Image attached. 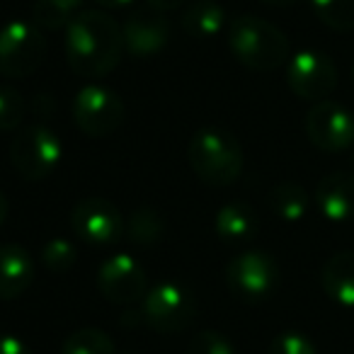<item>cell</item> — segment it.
Returning <instances> with one entry per match:
<instances>
[{"instance_id":"23","label":"cell","mask_w":354,"mask_h":354,"mask_svg":"<svg viewBox=\"0 0 354 354\" xmlns=\"http://www.w3.org/2000/svg\"><path fill=\"white\" fill-rule=\"evenodd\" d=\"M318 20L335 32L354 30V0H310Z\"/></svg>"},{"instance_id":"18","label":"cell","mask_w":354,"mask_h":354,"mask_svg":"<svg viewBox=\"0 0 354 354\" xmlns=\"http://www.w3.org/2000/svg\"><path fill=\"white\" fill-rule=\"evenodd\" d=\"M183 27L197 39H209L226 27V12L216 0H197L183 12Z\"/></svg>"},{"instance_id":"16","label":"cell","mask_w":354,"mask_h":354,"mask_svg":"<svg viewBox=\"0 0 354 354\" xmlns=\"http://www.w3.org/2000/svg\"><path fill=\"white\" fill-rule=\"evenodd\" d=\"M214 228H216V236L221 238V241L243 243L257 236V231H260V218H257L252 207H248V204H243V202H233V204H226L223 209H218Z\"/></svg>"},{"instance_id":"7","label":"cell","mask_w":354,"mask_h":354,"mask_svg":"<svg viewBox=\"0 0 354 354\" xmlns=\"http://www.w3.org/2000/svg\"><path fill=\"white\" fill-rule=\"evenodd\" d=\"M73 122L88 136L104 138L124 124V102L104 85H85L73 100Z\"/></svg>"},{"instance_id":"4","label":"cell","mask_w":354,"mask_h":354,"mask_svg":"<svg viewBox=\"0 0 354 354\" xmlns=\"http://www.w3.org/2000/svg\"><path fill=\"white\" fill-rule=\"evenodd\" d=\"M46 56V39L32 22L12 20L0 30V75L30 78Z\"/></svg>"},{"instance_id":"6","label":"cell","mask_w":354,"mask_h":354,"mask_svg":"<svg viewBox=\"0 0 354 354\" xmlns=\"http://www.w3.org/2000/svg\"><path fill=\"white\" fill-rule=\"evenodd\" d=\"M226 281L241 301L257 304L274 294L277 284H279V267L262 250L241 252L228 262Z\"/></svg>"},{"instance_id":"10","label":"cell","mask_w":354,"mask_h":354,"mask_svg":"<svg viewBox=\"0 0 354 354\" xmlns=\"http://www.w3.org/2000/svg\"><path fill=\"white\" fill-rule=\"evenodd\" d=\"M306 133L320 151H347L354 146V114L330 100L315 102L306 117Z\"/></svg>"},{"instance_id":"30","label":"cell","mask_w":354,"mask_h":354,"mask_svg":"<svg viewBox=\"0 0 354 354\" xmlns=\"http://www.w3.org/2000/svg\"><path fill=\"white\" fill-rule=\"evenodd\" d=\"M95 3H100L102 8H127L133 0H95Z\"/></svg>"},{"instance_id":"21","label":"cell","mask_w":354,"mask_h":354,"mask_svg":"<svg viewBox=\"0 0 354 354\" xmlns=\"http://www.w3.org/2000/svg\"><path fill=\"white\" fill-rule=\"evenodd\" d=\"M124 231L138 245H153L165 233V223H162L160 214L153 212L151 207H141L129 216V221L124 223Z\"/></svg>"},{"instance_id":"22","label":"cell","mask_w":354,"mask_h":354,"mask_svg":"<svg viewBox=\"0 0 354 354\" xmlns=\"http://www.w3.org/2000/svg\"><path fill=\"white\" fill-rule=\"evenodd\" d=\"M61 354H117V349L109 335L100 328H83L66 337Z\"/></svg>"},{"instance_id":"19","label":"cell","mask_w":354,"mask_h":354,"mask_svg":"<svg viewBox=\"0 0 354 354\" xmlns=\"http://www.w3.org/2000/svg\"><path fill=\"white\" fill-rule=\"evenodd\" d=\"M270 207L284 221H301L308 212V194L296 183H279L270 192Z\"/></svg>"},{"instance_id":"15","label":"cell","mask_w":354,"mask_h":354,"mask_svg":"<svg viewBox=\"0 0 354 354\" xmlns=\"http://www.w3.org/2000/svg\"><path fill=\"white\" fill-rule=\"evenodd\" d=\"M35 281V260L20 245H0V301L22 296Z\"/></svg>"},{"instance_id":"2","label":"cell","mask_w":354,"mask_h":354,"mask_svg":"<svg viewBox=\"0 0 354 354\" xmlns=\"http://www.w3.org/2000/svg\"><path fill=\"white\" fill-rule=\"evenodd\" d=\"M228 46L250 71H274L289 61V39L284 32L255 15H241L231 22Z\"/></svg>"},{"instance_id":"13","label":"cell","mask_w":354,"mask_h":354,"mask_svg":"<svg viewBox=\"0 0 354 354\" xmlns=\"http://www.w3.org/2000/svg\"><path fill=\"white\" fill-rule=\"evenodd\" d=\"M124 32V49L136 59H148L165 49L170 39V22L165 12H158L153 8H138L122 27Z\"/></svg>"},{"instance_id":"12","label":"cell","mask_w":354,"mask_h":354,"mask_svg":"<svg viewBox=\"0 0 354 354\" xmlns=\"http://www.w3.org/2000/svg\"><path fill=\"white\" fill-rule=\"evenodd\" d=\"M71 223L80 241L93 243V245H109L119 241L124 233L122 214L104 197H88L75 204Z\"/></svg>"},{"instance_id":"8","label":"cell","mask_w":354,"mask_h":354,"mask_svg":"<svg viewBox=\"0 0 354 354\" xmlns=\"http://www.w3.org/2000/svg\"><path fill=\"white\" fill-rule=\"evenodd\" d=\"M143 318L158 333H183L194 320V299L185 286L160 281L143 296Z\"/></svg>"},{"instance_id":"1","label":"cell","mask_w":354,"mask_h":354,"mask_svg":"<svg viewBox=\"0 0 354 354\" xmlns=\"http://www.w3.org/2000/svg\"><path fill=\"white\" fill-rule=\"evenodd\" d=\"M124 32L104 10H83L66 27V59L83 78H104L119 66Z\"/></svg>"},{"instance_id":"27","label":"cell","mask_w":354,"mask_h":354,"mask_svg":"<svg viewBox=\"0 0 354 354\" xmlns=\"http://www.w3.org/2000/svg\"><path fill=\"white\" fill-rule=\"evenodd\" d=\"M270 354H315V347L301 333H281L272 339Z\"/></svg>"},{"instance_id":"17","label":"cell","mask_w":354,"mask_h":354,"mask_svg":"<svg viewBox=\"0 0 354 354\" xmlns=\"http://www.w3.org/2000/svg\"><path fill=\"white\" fill-rule=\"evenodd\" d=\"M323 289L335 304L354 306V252H337L323 267Z\"/></svg>"},{"instance_id":"11","label":"cell","mask_w":354,"mask_h":354,"mask_svg":"<svg viewBox=\"0 0 354 354\" xmlns=\"http://www.w3.org/2000/svg\"><path fill=\"white\" fill-rule=\"evenodd\" d=\"M97 289L107 301L119 306H131L143 299L148 291V279L143 267L131 255L122 252L114 255L100 267L97 272Z\"/></svg>"},{"instance_id":"24","label":"cell","mask_w":354,"mask_h":354,"mask_svg":"<svg viewBox=\"0 0 354 354\" xmlns=\"http://www.w3.org/2000/svg\"><path fill=\"white\" fill-rule=\"evenodd\" d=\"M27 114L25 97L10 85L0 88V131H15Z\"/></svg>"},{"instance_id":"9","label":"cell","mask_w":354,"mask_h":354,"mask_svg":"<svg viewBox=\"0 0 354 354\" xmlns=\"http://www.w3.org/2000/svg\"><path fill=\"white\" fill-rule=\"evenodd\" d=\"M286 83L299 95L301 100L308 102H323L337 85V71L330 56L323 51L306 49L299 51L286 66Z\"/></svg>"},{"instance_id":"26","label":"cell","mask_w":354,"mask_h":354,"mask_svg":"<svg viewBox=\"0 0 354 354\" xmlns=\"http://www.w3.org/2000/svg\"><path fill=\"white\" fill-rule=\"evenodd\" d=\"M187 354H236V352H233V344L221 333L204 330V333L194 335Z\"/></svg>"},{"instance_id":"28","label":"cell","mask_w":354,"mask_h":354,"mask_svg":"<svg viewBox=\"0 0 354 354\" xmlns=\"http://www.w3.org/2000/svg\"><path fill=\"white\" fill-rule=\"evenodd\" d=\"M0 354H32V352L20 337L0 333Z\"/></svg>"},{"instance_id":"31","label":"cell","mask_w":354,"mask_h":354,"mask_svg":"<svg viewBox=\"0 0 354 354\" xmlns=\"http://www.w3.org/2000/svg\"><path fill=\"white\" fill-rule=\"evenodd\" d=\"M6 218H8V199H6V194L0 192V226H3Z\"/></svg>"},{"instance_id":"29","label":"cell","mask_w":354,"mask_h":354,"mask_svg":"<svg viewBox=\"0 0 354 354\" xmlns=\"http://www.w3.org/2000/svg\"><path fill=\"white\" fill-rule=\"evenodd\" d=\"M148 8H153V10L158 12H170V10H177V8L183 6V3H187V0H146Z\"/></svg>"},{"instance_id":"14","label":"cell","mask_w":354,"mask_h":354,"mask_svg":"<svg viewBox=\"0 0 354 354\" xmlns=\"http://www.w3.org/2000/svg\"><path fill=\"white\" fill-rule=\"evenodd\" d=\"M315 202L328 221H352L354 218V175L333 172L323 177L315 189Z\"/></svg>"},{"instance_id":"20","label":"cell","mask_w":354,"mask_h":354,"mask_svg":"<svg viewBox=\"0 0 354 354\" xmlns=\"http://www.w3.org/2000/svg\"><path fill=\"white\" fill-rule=\"evenodd\" d=\"M83 0H37L35 6V25L39 30H64L78 17Z\"/></svg>"},{"instance_id":"5","label":"cell","mask_w":354,"mask_h":354,"mask_svg":"<svg viewBox=\"0 0 354 354\" xmlns=\"http://www.w3.org/2000/svg\"><path fill=\"white\" fill-rule=\"evenodd\" d=\"M10 160L25 180H46L61 162V141L41 124L25 127L10 143Z\"/></svg>"},{"instance_id":"32","label":"cell","mask_w":354,"mask_h":354,"mask_svg":"<svg viewBox=\"0 0 354 354\" xmlns=\"http://www.w3.org/2000/svg\"><path fill=\"white\" fill-rule=\"evenodd\" d=\"M267 6H274V8H286V6H294L296 0H262Z\"/></svg>"},{"instance_id":"3","label":"cell","mask_w":354,"mask_h":354,"mask_svg":"<svg viewBox=\"0 0 354 354\" xmlns=\"http://www.w3.org/2000/svg\"><path fill=\"white\" fill-rule=\"evenodd\" d=\"M187 158L192 170L202 183L212 187L233 185L243 172V148L226 131L202 129L192 136L187 148Z\"/></svg>"},{"instance_id":"25","label":"cell","mask_w":354,"mask_h":354,"mask_svg":"<svg viewBox=\"0 0 354 354\" xmlns=\"http://www.w3.org/2000/svg\"><path fill=\"white\" fill-rule=\"evenodd\" d=\"M75 248L71 245L68 241H61V238H56V241H49L44 245V250H41V262H44V267L49 272H56V274H64V272H68L71 267L75 265Z\"/></svg>"}]
</instances>
